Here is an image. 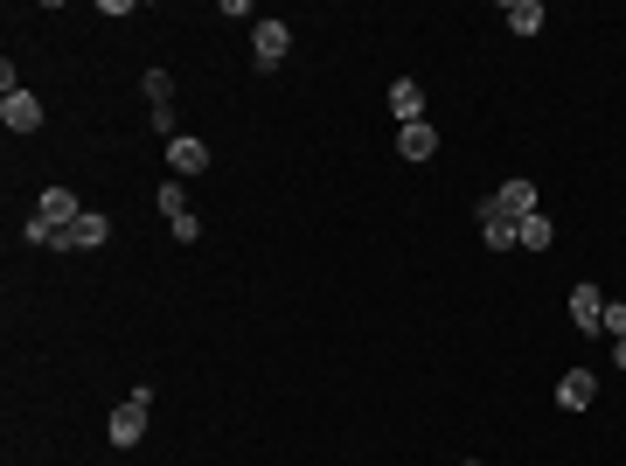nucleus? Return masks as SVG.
<instances>
[{
	"label": "nucleus",
	"mask_w": 626,
	"mask_h": 466,
	"mask_svg": "<svg viewBox=\"0 0 626 466\" xmlns=\"http://www.w3.org/2000/svg\"><path fill=\"white\" fill-rule=\"evenodd\" d=\"M147 404H154V390L140 383V390L112 411V425H105V432H112V446H140V439H147Z\"/></svg>",
	"instance_id": "f257e3e1"
},
{
	"label": "nucleus",
	"mask_w": 626,
	"mask_h": 466,
	"mask_svg": "<svg viewBox=\"0 0 626 466\" xmlns=\"http://www.w3.org/2000/svg\"><path fill=\"white\" fill-rule=\"evenodd\" d=\"M0 119H7V133H42V98L35 91H0Z\"/></svg>",
	"instance_id": "f03ea898"
},
{
	"label": "nucleus",
	"mask_w": 626,
	"mask_h": 466,
	"mask_svg": "<svg viewBox=\"0 0 626 466\" xmlns=\"http://www.w3.org/2000/svg\"><path fill=\"white\" fill-rule=\"evenodd\" d=\"M98 244H112V216H105V209H84V216L63 230L56 251H98Z\"/></svg>",
	"instance_id": "7ed1b4c3"
},
{
	"label": "nucleus",
	"mask_w": 626,
	"mask_h": 466,
	"mask_svg": "<svg viewBox=\"0 0 626 466\" xmlns=\"http://www.w3.org/2000/svg\"><path fill=\"white\" fill-rule=\"evenodd\" d=\"M487 209H494V216H508V223L536 216V181H501V188L487 195Z\"/></svg>",
	"instance_id": "20e7f679"
},
{
	"label": "nucleus",
	"mask_w": 626,
	"mask_h": 466,
	"mask_svg": "<svg viewBox=\"0 0 626 466\" xmlns=\"http://www.w3.org/2000/svg\"><path fill=\"white\" fill-rule=\"evenodd\" d=\"M35 216H42V223H49V230L63 237V230H70V223L84 216V202H77L70 188H42V202H35Z\"/></svg>",
	"instance_id": "39448f33"
},
{
	"label": "nucleus",
	"mask_w": 626,
	"mask_h": 466,
	"mask_svg": "<svg viewBox=\"0 0 626 466\" xmlns=\"http://www.w3.org/2000/svg\"><path fill=\"white\" fill-rule=\"evenodd\" d=\"M571 327L578 334H599L606 327V293L599 286H571Z\"/></svg>",
	"instance_id": "423d86ee"
},
{
	"label": "nucleus",
	"mask_w": 626,
	"mask_h": 466,
	"mask_svg": "<svg viewBox=\"0 0 626 466\" xmlns=\"http://www.w3.org/2000/svg\"><path fill=\"white\" fill-rule=\"evenodd\" d=\"M167 167H174V181H188V174H202V167H209V140H195V133H181V140H167Z\"/></svg>",
	"instance_id": "0eeeda50"
},
{
	"label": "nucleus",
	"mask_w": 626,
	"mask_h": 466,
	"mask_svg": "<svg viewBox=\"0 0 626 466\" xmlns=\"http://www.w3.org/2000/svg\"><path fill=\"white\" fill-rule=\"evenodd\" d=\"M592 397H599V376H592V369H564V376H557V404H564V411H585Z\"/></svg>",
	"instance_id": "6e6552de"
},
{
	"label": "nucleus",
	"mask_w": 626,
	"mask_h": 466,
	"mask_svg": "<svg viewBox=\"0 0 626 466\" xmlns=\"http://www.w3.org/2000/svg\"><path fill=\"white\" fill-rule=\"evenodd\" d=\"M251 49H258V63L272 70V63H279V56L293 49V28H286V21H258V35H251Z\"/></svg>",
	"instance_id": "1a4fd4ad"
},
{
	"label": "nucleus",
	"mask_w": 626,
	"mask_h": 466,
	"mask_svg": "<svg viewBox=\"0 0 626 466\" xmlns=\"http://www.w3.org/2000/svg\"><path fill=\"white\" fill-rule=\"evenodd\" d=\"M390 112H397V126H418V119H425V84L397 77V84H390Z\"/></svg>",
	"instance_id": "9d476101"
},
{
	"label": "nucleus",
	"mask_w": 626,
	"mask_h": 466,
	"mask_svg": "<svg viewBox=\"0 0 626 466\" xmlns=\"http://www.w3.org/2000/svg\"><path fill=\"white\" fill-rule=\"evenodd\" d=\"M550 244H557V223H550V216H543V209H536V216H522V223H515V251H550Z\"/></svg>",
	"instance_id": "9b49d317"
},
{
	"label": "nucleus",
	"mask_w": 626,
	"mask_h": 466,
	"mask_svg": "<svg viewBox=\"0 0 626 466\" xmlns=\"http://www.w3.org/2000/svg\"><path fill=\"white\" fill-rule=\"evenodd\" d=\"M397 154H404V160H432V154H439V133L418 119V126H404V133H397Z\"/></svg>",
	"instance_id": "f8f14e48"
},
{
	"label": "nucleus",
	"mask_w": 626,
	"mask_h": 466,
	"mask_svg": "<svg viewBox=\"0 0 626 466\" xmlns=\"http://www.w3.org/2000/svg\"><path fill=\"white\" fill-rule=\"evenodd\" d=\"M480 244H487V251H515V223H508V216H494L487 202H480Z\"/></svg>",
	"instance_id": "ddd939ff"
},
{
	"label": "nucleus",
	"mask_w": 626,
	"mask_h": 466,
	"mask_svg": "<svg viewBox=\"0 0 626 466\" xmlns=\"http://www.w3.org/2000/svg\"><path fill=\"white\" fill-rule=\"evenodd\" d=\"M543 21H550L543 0H508V28H515V35H543Z\"/></svg>",
	"instance_id": "4468645a"
},
{
	"label": "nucleus",
	"mask_w": 626,
	"mask_h": 466,
	"mask_svg": "<svg viewBox=\"0 0 626 466\" xmlns=\"http://www.w3.org/2000/svg\"><path fill=\"white\" fill-rule=\"evenodd\" d=\"M147 98H154V105H174V77H167V70H147Z\"/></svg>",
	"instance_id": "2eb2a0df"
},
{
	"label": "nucleus",
	"mask_w": 626,
	"mask_h": 466,
	"mask_svg": "<svg viewBox=\"0 0 626 466\" xmlns=\"http://www.w3.org/2000/svg\"><path fill=\"white\" fill-rule=\"evenodd\" d=\"M21 237H28V244H42V251H56V244H63V237H56L42 216H28V230H21Z\"/></svg>",
	"instance_id": "dca6fc26"
},
{
	"label": "nucleus",
	"mask_w": 626,
	"mask_h": 466,
	"mask_svg": "<svg viewBox=\"0 0 626 466\" xmlns=\"http://www.w3.org/2000/svg\"><path fill=\"white\" fill-rule=\"evenodd\" d=\"M160 216H167V223H174V216H188V202H181V181H174V188H160Z\"/></svg>",
	"instance_id": "f3484780"
},
{
	"label": "nucleus",
	"mask_w": 626,
	"mask_h": 466,
	"mask_svg": "<svg viewBox=\"0 0 626 466\" xmlns=\"http://www.w3.org/2000/svg\"><path fill=\"white\" fill-rule=\"evenodd\" d=\"M195 237H202V223H195V209H188V216H174V244H195Z\"/></svg>",
	"instance_id": "a211bd4d"
},
{
	"label": "nucleus",
	"mask_w": 626,
	"mask_h": 466,
	"mask_svg": "<svg viewBox=\"0 0 626 466\" xmlns=\"http://www.w3.org/2000/svg\"><path fill=\"white\" fill-rule=\"evenodd\" d=\"M599 334H613V341H620V334H626V300H620V307L606 300V327H599Z\"/></svg>",
	"instance_id": "6ab92c4d"
},
{
	"label": "nucleus",
	"mask_w": 626,
	"mask_h": 466,
	"mask_svg": "<svg viewBox=\"0 0 626 466\" xmlns=\"http://www.w3.org/2000/svg\"><path fill=\"white\" fill-rule=\"evenodd\" d=\"M154 133H167V140H181V126H174V105H154Z\"/></svg>",
	"instance_id": "aec40b11"
},
{
	"label": "nucleus",
	"mask_w": 626,
	"mask_h": 466,
	"mask_svg": "<svg viewBox=\"0 0 626 466\" xmlns=\"http://www.w3.org/2000/svg\"><path fill=\"white\" fill-rule=\"evenodd\" d=\"M613 362H620V369H626V334H620V355H613Z\"/></svg>",
	"instance_id": "412c9836"
},
{
	"label": "nucleus",
	"mask_w": 626,
	"mask_h": 466,
	"mask_svg": "<svg viewBox=\"0 0 626 466\" xmlns=\"http://www.w3.org/2000/svg\"><path fill=\"white\" fill-rule=\"evenodd\" d=\"M460 466H473V460H460Z\"/></svg>",
	"instance_id": "4be33fe9"
}]
</instances>
